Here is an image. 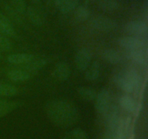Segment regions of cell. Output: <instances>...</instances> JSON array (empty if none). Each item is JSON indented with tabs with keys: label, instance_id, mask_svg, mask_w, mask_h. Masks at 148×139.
<instances>
[{
	"label": "cell",
	"instance_id": "23",
	"mask_svg": "<svg viewBox=\"0 0 148 139\" xmlns=\"http://www.w3.org/2000/svg\"><path fill=\"white\" fill-rule=\"evenodd\" d=\"M18 94V89L10 84H0V96L11 97Z\"/></svg>",
	"mask_w": 148,
	"mask_h": 139
},
{
	"label": "cell",
	"instance_id": "31",
	"mask_svg": "<svg viewBox=\"0 0 148 139\" xmlns=\"http://www.w3.org/2000/svg\"><path fill=\"white\" fill-rule=\"evenodd\" d=\"M32 1H33V3H35V4H38V3H39L40 1V0H31Z\"/></svg>",
	"mask_w": 148,
	"mask_h": 139
},
{
	"label": "cell",
	"instance_id": "22",
	"mask_svg": "<svg viewBox=\"0 0 148 139\" xmlns=\"http://www.w3.org/2000/svg\"><path fill=\"white\" fill-rule=\"evenodd\" d=\"M90 12L86 6H77L75 9V17L78 21H85L90 17Z\"/></svg>",
	"mask_w": 148,
	"mask_h": 139
},
{
	"label": "cell",
	"instance_id": "16",
	"mask_svg": "<svg viewBox=\"0 0 148 139\" xmlns=\"http://www.w3.org/2000/svg\"><path fill=\"white\" fill-rule=\"evenodd\" d=\"M101 72V65L98 62H94L85 72V78L89 81H93L98 79Z\"/></svg>",
	"mask_w": 148,
	"mask_h": 139
},
{
	"label": "cell",
	"instance_id": "32",
	"mask_svg": "<svg viewBox=\"0 0 148 139\" xmlns=\"http://www.w3.org/2000/svg\"><path fill=\"white\" fill-rule=\"evenodd\" d=\"M62 139H72V138H71L68 136H65V137H64Z\"/></svg>",
	"mask_w": 148,
	"mask_h": 139
},
{
	"label": "cell",
	"instance_id": "6",
	"mask_svg": "<svg viewBox=\"0 0 148 139\" xmlns=\"http://www.w3.org/2000/svg\"><path fill=\"white\" fill-rule=\"evenodd\" d=\"M124 30L130 34L137 36H145L148 28L146 23L142 21H130L124 25Z\"/></svg>",
	"mask_w": 148,
	"mask_h": 139
},
{
	"label": "cell",
	"instance_id": "21",
	"mask_svg": "<svg viewBox=\"0 0 148 139\" xmlns=\"http://www.w3.org/2000/svg\"><path fill=\"white\" fill-rule=\"evenodd\" d=\"M124 71L134 86V90L139 88L140 85V83H141V77H140L139 72L133 68H129V69L124 70Z\"/></svg>",
	"mask_w": 148,
	"mask_h": 139
},
{
	"label": "cell",
	"instance_id": "17",
	"mask_svg": "<svg viewBox=\"0 0 148 139\" xmlns=\"http://www.w3.org/2000/svg\"><path fill=\"white\" fill-rule=\"evenodd\" d=\"M79 0H62L56 7L63 14H66L77 7Z\"/></svg>",
	"mask_w": 148,
	"mask_h": 139
},
{
	"label": "cell",
	"instance_id": "7",
	"mask_svg": "<svg viewBox=\"0 0 148 139\" xmlns=\"http://www.w3.org/2000/svg\"><path fill=\"white\" fill-rule=\"evenodd\" d=\"M114 82L116 85L121 88L122 91L126 93H132L134 91V88L132 84L131 81L127 77L125 71L123 70L121 72H119L114 77Z\"/></svg>",
	"mask_w": 148,
	"mask_h": 139
},
{
	"label": "cell",
	"instance_id": "24",
	"mask_svg": "<svg viewBox=\"0 0 148 139\" xmlns=\"http://www.w3.org/2000/svg\"><path fill=\"white\" fill-rule=\"evenodd\" d=\"M12 8L20 14H25L27 5L25 0H10Z\"/></svg>",
	"mask_w": 148,
	"mask_h": 139
},
{
	"label": "cell",
	"instance_id": "8",
	"mask_svg": "<svg viewBox=\"0 0 148 139\" xmlns=\"http://www.w3.org/2000/svg\"><path fill=\"white\" fill-rule=\"evenodd\" d=\"M52 74L56 79L60 81H64L70 77L71 68L66 62H59L53 68Z\"/></svg>",
	"mask_w": 148,
	"mask_h": 139
},
{
	"label": "cell",
	"instance_id": "11",
	"mask_svg": "<svg viewBox=\"0 0 148 139\" xmlns=\"http://www.w3.org/2000/svg\"><path fill=\"white\" fill-rule=\"evenodd\" d=\"M34 58L33 54L27 53L21 54H12L9 55L7 57V62L14 65H20V64H27L31 62Z\"/></svg>",
	"mask_w": 148,
	"mask_h": 139
},
{
	"label": "cell",
	"instance_id": "25",
	"mask_svg": "<svg viewBox=\"0 0 148 139\" xmlns=\"http://www.w3.org/2000/svg\"><path fill=\"white\" fill-rule=\"evenodd\" d=\"M5 10H6V12L8 14L9 17H10L12 20H14L15 23H17V24L20 25H23L24 24L21 17L20 16V14H19L17 12H16L12 7H10V6L7 4V5H5Z\"/></svg>",
	"mask_w": 148,
	"mask_h": 139
},
{
	"label": "cell",
	"instance_id": "28",
	"mask_svg": "<svg viewBox=\"0 0 148 139\" xmlns=\"http://www.w3.org/2000/svg\"><path fill=\"white\" fill-rule=\"evenodd\" d=\"M46 64V61L45 59H39V60L35 61L32 64H30L28 67L31 70H37L40 69L42 67L44 66Z\"/></svg>",
	"mask_w": 148,
	"mask_h": 139
},
{
	"label": "cell",
	"instance_id": "1",
	"mask_svg": "<svg viewBox=\"0 0 148 139\" xmlns=\"http://www.w3.org/2000/svg\"><path fill=\"white\" fill-rule=\"evenodd\" d=\"M45 109L49 120L56 126L67 127L77 122L79 114L77 108L72 103L64 100L48 101Z\"/></svg>",
	"mask_w": 148,
	"mask_h": 139
},
{
	"label": "cell",
	"instance_id": "3",
	"mask_svg": "<svg viewBox=\"0 0 148 139\" xmlns=\"http://www.w3.org/2000/svg\"><path fill=\"white\" fill-rule=\"evenodd\" d=\"M92 59V53L87 48H82L77 52L75 56V66L80 72L88 69Z\"/></svg>",
	"mask_w": 148,
	"mask_h": 139
},
{
	"label": "cell",
	"instance_id": "13",
	"mask_svg": "<svg viewBox=\"0 0 148 139\" xmlns=\"http://www.w3.org/2000/svg\"><path fill=\"white\" fill-rule=\"evenodd\" d=\"M119 105L123 109L129 111V112H134L137 108V104L134 98L130 95L124 94L119 98Z\"/></svg>",
	"mask_w": 148,
	"mask_h": 139
},
{
	"label": "cell",
	"instance_id": "14",
	"mask_svg": "<svg viewBox=\"0 0 148 139\" xmlns=\"http://www.w3.org/2000/svg\"><path fill=\"white\" fill-rule=\"evenodd\" d=\"M7 76L10 80L16 83L25 82L30 78V75L27 71L21 70H12L7 73Z\"/></svg>",
	"mask_w": 148,
	"mask_h": 139
},
{
	"label": "cell",
	"instance_id": "5",
	"mask_svg": "<svg viewBox=\"0 0 148 139\" xmlns=\"http://www.w3.org/2000/svg\"><path fill=\"white\" fill-rule=\"evenodd\" d=\"M110 93L106 88L101 90L97 94L96 98H95V108L97 112L99 114H104L108 109L109 108L110 104Z\"/></svg>",
	"mask_w": 148,
	"mask_h": 139
},
{
	"label": "cell",
	"instance_id": "26",
	"mask_svg": "<svg viewBox=\"0 0 148 139\" xmlns=\"http://www.w3.org/2000/svg\"><path fill=\"white\" fill-rule=\"evenodd\" d=\"M69 137L72 139H88V135L81 128H75L69 133Z\"/></svg>",
	"mask_w": 148,
	"mask_h": 139
},
{
	"label": "cell",
	"instance_id": "12",
	"mask_svg": "<svg viewBox=\"0 0 148 139\" xmlns=\"http://www.w3.org/2000/svg\"><path fill=\"white\" fill-rule=\"evenodd\" d=\"M126 56L132 62L139 65H145L146 61H147L146 55L143 49L127 51Z\"/></svg>",
	"mask_w": 148,
	"mask_h": 139
},
{
	"label": "cell",
	"instance_id": "30",
	"mask_svg": "<svg viewBox=\"0 0 148 139\" xmlns=\"http://www.w3.org/2000/svg\"><path fill=\"white\" fill-rule=\"evenodd\" d=\"M61 1H62V0H53V1L54 2L55 5H56V6H57L58 4H59V2H60Z\"/></svg>",
	"mask_w": 148,
	"mask_h": 139
},
{
	"label": "cell",
	"instance_id": "4",
	"mask_svg": "<svg viewBox=\"0 0 148 139\" xmlns=\"http://www.w3.org/2000/svg\"><path fill=\"white\" fill-rule=\"evenodd\" d=\"M118 43L121 47L127 51L143 49L145 46V42L137 36H124L119 39Z\"/></svg>",
	"mask_w": 148,
	"mask_h": 139
},
{
	"label": "cell",
	"instance_id": "29",
	"mask_svg": "<svg viewBox=\"0 0 148 139\" xmlns=\"http://www.w3.org/2000/svg\"><path fill=\"white\" fill-rule=\"evenodd\" d=\"M95 1V0H85V1L86 4H92V3L94 2Z\"/></svg>",
	"mask_w": 148,
	"mask_h": 139
},
{
	"label": "cell",
	"instance_id": "10",
	"mask_svg": "<svg viewBox=\"0 0 148 139\" xmlns=\"http://www.w3.org/2000/svg\"><path fill=\"white\" fill-rule=\"evenodd\" d=\"M23 105V102L19 101H7L0 98V117H4L11 111Z\"/></svg>",
	"mask_w": 148,
	"mask_h": 139
},
{
	"label": "cell",
	"instance_id": "9",
	"mask_svg": "<svg viewBox=\"0 0 148 139\" xmlns=\"http://www.w3.org/2000/svg\"><path fill=\"white\" fill-rule=\"evenodd\" d=\"M0 34L5 36L15 38L17 36L15 30L10 19L0 12Z\"/></svg>",
	"mask_w": 148,
	"mask_h": 139
},
{
	"label": "cell",
	"instance_id": "19",
	"mask_svg": "<svg viewBox=\"0 0 148 139\" xmlns=\"http://www.w3.org/2000/svg\"><path fill=\"white\" fill-rule=\"evenodd\" d=\"M77 93L82 99L87 101H93L97 96V92L95 90L88 87H79L77 89Z\"/></svg>",
	"mask_w": 148,
	"mask_h": 139
},
{
	"label": "cell",
	"instance_id": "2",
	"mask_svg": "<svg viewBox=\"0 0 148 139\" xmlns=\"http://www.w3.org/2000/svg\"><path fill=\"white\" fill-rule=\"evenodd\" d=\"M90 25L93 28L103 32L112 31L117 28V23L115 20L104 16L93 17L90 22Z\"/></svg>",
	"mask_w": 148,
	"mask_h": 139
},
{
	"label": "cell",
	"instance_id": "33",
	"mask_svg": "<svg viewBox=\"0 0 148 139\" xmlns=\"http://www.w3.org/2000/svg\"><path fill=\"white\" fill-rule=\"evenodd\" d=\"M0 57H1V52H0Z\"/></svg>",
	"mask_w": 148,
	"mask_h": 139
},
{
	"label": "cell",
	"instance_id": "18",
	"mask_svg": "<svg viewBox=\"0 0 148 139\" xmlns=\"http://www.w3.org/2000/svg\"><path fill=\"white\" fill-rule=\"evenodd\" d=\"M98 7L106 12L116 11L119 7L118 0H98Z\"/></svg>",
	"mask_w": 148,
	"mask_h": 139
},
{
	"label": "cell",
	"instance_id": "20",
	"mask_svg": "<svg viewBox=\"0 0 148 139\" xmlns=\"http://www.w3.org/2000/svg\"><path fill=\"white\" fill-rule=\"evenodd\" d=\"M25 13L27 14L29 20H30V22L33 25L37 26L41 25L42 23H43L42 18L40 17V14L38 13V12L36 10V9H35L33 7H27Z\"/></svg>",
	"mask_w": 148,
	"mask_h": 139
},
{
	"label": "cell",
	"instance_id": "27",
	"mask_svg": "<svg viewBox=\"0 0 148 139\" xmlns=\"http://www.w3.org/2000/svg\"><path fill=\"white\" fill-rule=\"evenodd\" d=\"M11 41L10 39L5 36L0 34V50L1 51H10L12 49Z\"/></svg>",
	"mask_w": 148,
	"mask_h": 139
},
{
	"label": "cell",
	"instance_id": "15",
	"mask_svg": "<svg viewBox=\"0 0 148 139\" xmlns=\"http://www.w3.org/2000/svg\"><path fill=\"white\" fill-rule=\"evenodd\" d=\"M102 56L106 61L110 62L111 64H114V65L120 63L122 61L121 55L114 49H106L103 52Z\"/></svg>",
	"mask_w": 148,
	"mask_h": 139
}]
</instances>
